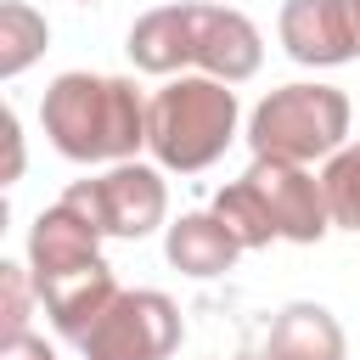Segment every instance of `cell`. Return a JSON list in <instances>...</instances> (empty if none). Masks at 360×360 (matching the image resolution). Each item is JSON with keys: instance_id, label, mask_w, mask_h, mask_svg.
Wrapping results in <instances>:
<instances>
[{"instance_id": "6da1fadb", "label": "cell", "mask_w": 360, "mask_h": 360, "mask_svg": "<svg viewBox=\"0 0 360 360\" xmlns=\"http://www.w3.org/2000/svg\"><path fill=\"white\" fill-rule=\"evenodd\" d=\"M28 270H34V292L51 315V326L62 338H84L90 321L118 298L112 264L101 259V231L73 214L68 202H51L34 231H28Z\"/></svg>"}, {"instance_id": "7a4b0ae2", "label": "cell", "mask_w": 360, "mask_h": 360, "mask_svg": "<svg viewBox=\"0 0 360 360\" xmlns=\"http://www.w3.org/2000/svg\"><path fill=\"white\" fill-rule=\"evenodd\" d=\"M39 124L73 163H129L146 146V101L112 73H56L39 96Z\"/></svg>"}, {"instance_id": "3957f363", "label": "cell", "mask_w": 360, "mask_h": 360, "mask_svg": "<svg viewBox=\"0 0 360 360\" xmlns=\"http://www.w3.org/2000/svg\"><path fill=\"white\" fill-rule=\"evenodd\" d=\"M236 135V90L208 73H180L146 101V146L163 169L197 174Z\"/></svg>"}, {"instance_id": "277c9868", "label": "cell", "mask_w": 360, "mask_h": 360, "mask_svg": "<svg viewBox=\"0 0 360 360\" xmlns=\"http://www.w3.org/2000/svg\"><path fill=\"white\" fill-rule=\"evenodd\" d=\"M343 135H349V96L332 84H281L248 118L253 158H281V163L332 158L343 152Z\"/></svg>"}, {"instance_id": "5b68a950", "label": "cell", "mask_w": 360, "mask_h": 360, "mask_svg": "<svg viewBox=\"0 0 360 360\" xmlns=\"http://www.w3.org/2000/svg\"><path fill=\"white\" fill-rule=\"evenodd\" d=\"M174 349H180V309L169 292L152 287L118 292L79 338L84 360H169Z\"/></svg>"}, {"instance_id": "8992f818", "label": "cell", "mask_w": 360, "mask_h": 360, "mask_svg": "<svg viewBox=\"0 0 360 360\" xmlns=\"http://www.w3.org/2000/svg\"><path fill=\"white\" fill-rule=\"evenodd\" d=\"M62 202L73 214H84L101 236H129V242L152 236L169 214V191H163L158 169H146V163H112L96 180H73L62 191Z\"/></svg>"}, {"instance_id": "52a82bcc", "label": "cell", "mask_w": 360, "mask_h": 360, "mask_svg": "<svg viewBox=\"0 0 360 360\" xmlns=\"http://www.w3.org/2000/svg\"><path fill=\"white\" fill-rule=\"evenodd\" d=\"M253 191H259V202H264V214H270V225H276V236L281 242H321L326 231H332V208H326V191H321V180L304 169V163H281V158H253V169L242 174Z\"/></svg>"}, {"instance_id": "ba28073f", "label": "cell", "mask_w": 360, "mask_h": 360, "mask_svg": "<svg viewBox=\"0 0 360 360\" xmlns=\"http://www.w3.org/2000/svg\"><path fill=\"white\" fill-rule=\"evenodd\" d=\"M191 11V68H202L219 84H242L259 73L264 45L259 28L231 6H186Z\"/></svg>"}, {"instance_id": "9c48e42d", "label": "cell", "mask_w": 360, "mask_h": 360, "mask_svg": "<svg viewBox=\"0 0 360 360\" xmlns=\"http://www.w3.org/2000/svg\"><path fill=\"white\" fill-rule=\"evenodd\" d=\"M281 45L304 68H338L354 62V28H349V0H287L281 6Z\"/></svg>"}, {"instance_id": "30bf717a", "label": "cell", "mask_w": 360, "mask_h": 360, "mask_svg": "<svg viewBox=\"0 0 360 360\" xmlns=\"http://www.w3.org/2000/svg\"><path fill=\"white\" fill-rule=\"evenodd\" d=\"M163 253H169L174 270L208 281V276H225V270L236 264L242 242L225 231L219 214H180V219L169 225V236H163Z\"/></svg>"}, {"instance_id": "8fae6325", "label": "cell", "mask_w": 360, "mask_h": 360, "mask_svg": "<svg viewBox=\"0 0 360 360\" xmlns=\"http://www.w3.org/2000/svg\"><path fill=\"white\" fill-rule=\"evenodd\" d=\"M124 51H129V62H135L141 73L174 79L180 68H191V11H186V6H158V11L135 17Z\"/></svg>"}, {"instance_id": "7c38bea8", "label": "cell", "mask_w": 360, "mask_h": 360, "mask_svg": "<svg viewBox=\"0 0 360 360\" xmlns=\"http://www.w3.org/2000/svg\"><path fill=\"white\" fill-rule=\"evenodd\" d=\"M264 360H349V343H343V326L332 321V309L287 304L270 326Z\"/></svg>"}, {"instance_id": "4fadbf2b", "label": "cell", "mask_w": 360, "mask_h": 360, "mask_svg": "<svg viewBox=\"0 0 360 360\" xmlns=\"http://www.w3.org/2000/svg\"><path fill=\"white\" fill-rule=\"evenodd\" d=\"M45 39H51L45 17L34 6H22V0H6L0 6V79H17L45 51Z\"/></svg>"}, {"instance_id": "5bb4252c", "label": "cell", "mask_w": 360, "mask_h": 360, "mask_svg": "<svg viewBox=\"0 0 360 360\" xmlns=\"http://www.w3.org/2000/svg\"><path fill=\"white\" fill-rule=\"evenodd\" d=\"M214 214L225 219V231H231L242 248H270V242H276V225H270V214H264V202H259V191H253L248 180H231V186L214 197Z\"/></svg>"}, {"instance_id": "9a60e30c", "label": "cell", "mask_w": 360, "mask_h": 360, "mask_svg": "<svg viewBox=\"0 0 360 360\" xmlns=\"http://www.w3.org/2000/svg\"><path fill=\"white\" fill-rule=\"evenodd\" d=\"M321 191H326L332 225L360 231V146H343V152L326 158V169H321Z\"/></svg>"}, {"instance_id": "2e32d148", "label": "cell", "mask_w": 360, "mask_h": 360, "mask_svg": "<svg viewBox=\"0 0 360 360\" xmlns=\"http://www.w3.org/2000/svg\"><path fill=\"white\" fill-rule=\"evenodd\" d=\"M0 292H6V338H22V321H28V281H22V264H0Z\"/></svg>"}, {"instance_id": "e0dca14e", "label": "cell", "mask_w": 360, "mask_h": 360, "mask_svg": "<svg viewBox=\"0 0 360 360\" xmlns=\"http://www.w3.org/2000/svg\"><path fill=\"white\" fill-rule=\"evenodd\" d=\"M0 360H56L51 349H45V338H6V349H0Z\"/></svg>"}, {"instance_id": "ac0fdd59", "label": "cell", "mask_w": 360, "mask_h": 360, "mask_svg": "<svg viewBox=\"0 0 360 360\" xmlns=\"http://www.w3.org/2000/svg\"><path fill=\"white\" fill-rule=\"evenodd\" d=\"M6 146H11V163H6V180L22 174V135H17V112H6Z\"/></svg>"}, {"instance_id": "d6986e66", "label": "cell", "mask_w": 360, "mask_h": 360, "mask_svg": "<svg viewBox=\"0 0 360 360\" xmlns=\"http://www.w3.org/2000/svg\"><path fill=\"white\" fill-rule=\"evenodd\" d=\"M349 28H354V45H360V0H349Z\"/></svg>"}, {"instance_id": "ffe728a7", "label": "cell", "mask_w": 360, "mask_h": 360, "mask_svg": "<svg viewBox=\"0 0 360 360\" xmlns=\"http://www.w3.org/2000/svg\"><path fill=\"white\" fill-rule=\"evenodd\" d=\"M84 6H96V0H84Z\"/></svg>"}]
</instances>
